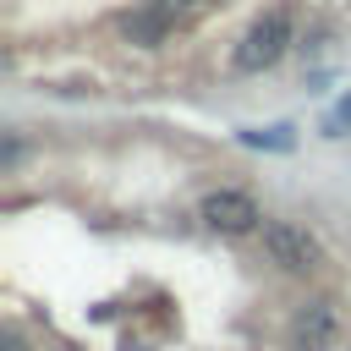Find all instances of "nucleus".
I'll return each instance as SVG.
<instances>
[{
    "label": "nucleus",
    "instance_id": "1",
    "mask_svg": "<svg viewBox=\"0 0 351 351\" xmlns=\"http://www.w3.org/2000/svg\"><path fill=\"white\" fill-rule=\"evenodd\" d=\"M291 38H296V22H291V11L285 5H274V11H263L247 33H241V44H236V71H247V77H258V71H269V66H280V55L291 49Z\"/></svg>",
    "mask_w": 351,
    "mask_h": 351
},
{
    "label": "nucleus",
    "instance_id": "2",
    "mask_svg": "<svg viewBox=\"0 0 351 351\" xmlns=\"http://www.w3.org/2000/svg\"><path fill=\"white\" fill-rule=\"evenodd\" d=\"M263 252H269V263H280L285 274H307V269L318 263V241H313V230L296 225V219H263Z\"/></svg>",
    "mask_w": 351,
    "mask_h": 351
},
{
    "label": "nucleus",
    "instance_id": "3",
    "mask_svg": "<svg viewBox=\"0 0 351 351\" xmlns=\"http://www.w3.org/2000/svg\"><path fill=\"white\" fill-rule=\"evenodd\" d=\"M197 219H203L208 230H219V236H247V230H258V225H263L258 203H252L247 192H236V186L208 192V197H203V208H197Z\"/></svg>",
    "mask_w": 351,
    "mask_h": 351
},
{
    "label": "nucleus",
    "instance_id": "4",
    "mask_svg": "<svg viewBox=\"0 0 351 351\" xmlns=\"http://www.w3.org/2000/svg\"><path fill=\"white\" fill-rule=\"evenodd\" d=\"M340 329H346L340 307H335L329 296H313V302H302L296 318H291V346H296V351H329V346L340 340Z\"/></svg>",
    "mask_w": 351,
    "mask_h": 351
},
{
    "label": "nucleus",
    "instance_id": "5",
    "mask_svg": "<svg viewBox=\"0 0 351 351\" xmlns=\"http://www.w3.org/2000/svg\"><path fill=\"white\" fill-rule=\"evenodd\" d=\"M170 27H176V16H165L159 5H143V11H126V16H121L126 44H143V49L165 44V38H170Z\"/></svg>",
    "mask_w": 351,
    "mask_h": 351
},
{
    "label": "nucleus",
    "instance_id": "6",
    "mask_svg": "<svg viewBox=\"0 0 351 351\" xmlns=\"http://www.w3.org/2000/svg\"><path fill=\"white\" fill-rule=\"evenodd\" d=\"M247 148H269V154H291L296 148V132L291 126H247V132H236Z\"/></svg>",
    "mask_w": 351,
    "mask_h": 351
},
{
    "label": "nucleus",
    "instance_id": "7",
    "mask_svg": "<svg viewBox=\"0 0 351 351\" xmlns=\"http://www.w3.org/2000/svg\"><path fill=\"white\" fill-rule=\"evenodd\" d=\"M148 5H159L165 16H176V5H181V0H148Z\"/></svg>",
    "mask_w": 351,
    "mask_h": 351
},
{
    "label": "nucleus",
    "instance_id": "8",
    "mask_svg": "<svg viewBox=\"0 0 351 351\" xmlns=\"http://www.w3.org/2000/svg\"><path fill=\"white\" fill-rule=\"evenodd\" d=\"M0 351H27V346H22L16 335H5V346H0Z\"/></svg>",
    "mask_w": 351,
    "mask_h": 351
},
{
    "label": "nucleus",
    "instance_id": "9",
    "mask_svg": "<svg viewBox=\"0 0 351 351\" xmlns=\"http://www.w3.org/2000/svg\"><path fill=\"white\" fill-rule=\"evenodd\" d=\"M192 5H219V0H192Z\"/></svg>",
    "mask_w": 351,
    "mask_h": 351
},
{
    "label": "nucleus",
    "instance_id": "10",
    "mask_svg": "<svg viewBox=\"0 0 351 351\" xmlns=\"http://www.w3.org/2000/svg\"><path fill=\"white\" fill-rule=\"evenodd\" d=\"M346 104H351V99H346Z\"/></svg>",
    "mask_w": 351,
    "mask_h": 351
}]
</instances>
